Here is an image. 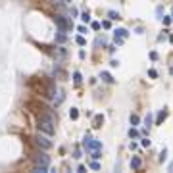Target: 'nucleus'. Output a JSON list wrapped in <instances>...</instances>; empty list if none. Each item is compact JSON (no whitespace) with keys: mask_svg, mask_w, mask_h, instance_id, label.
<instances>
[{"mask_svg":"<svg viewBox=\"0 0 173 173\" xmlns=\"http://www.w3.org/2000/svg\"><path fill=\"white\" fill-rule=\"evenodd\" d=\"M56 40H58V42H66V40H67V35H66V31H63V29H58Z\"/></svg>","mask_w":173,"mask_h":173,"instance_id":"6","label":"nucleus"},{"mask_svg":"<svg viewBox=\"0 0 173 173\" xmlns=\"http://www.w3.org/2000/svg\"><path fill=\"white\" fill-rule=\"evenodd\" d=\"M69 117H71V119H77V117H79L77 108H71V110H69Z\"/></svg>","mask_w":173,"mask_h":173,"instance_id":"15","label":"nucleus"},{"mask_svg":"<svg viewBox=\"0 0 173 173\" xmlns=\"http://www.w3.org/2000/svg\"><path fill=\"white\" fill-rule=\"evenodd\" d=\"M113 40H115V44H123L125 42V39H119V37H113Z\"/></svg>","mask_w":173,"mask_h":173,"instance_id":"29","label":"nucleus"},{"mask_svg":"<svg viewBox=\"0 0 173 173\" xmlns=\"http://www.w3.org/2000/svg\"><path fill=\"white\" fill-rule=\"evenodd\" d=\"M163 19V25H169L171 23V17H162Z\"/></svg>","mask_w":173,"mask_h":173,"instance_id":"30","label":"nucleus"},{"mask_svg":"<svg viewBox=\"0 0 173 173\" xmlns=\"http://www.w3.org/2000/svg\"><path fill=\"white\" fill-rule=\"evenodd\" d=\"M102 27L104 29H110V21H102Z\"/></svg>","mask_w":173,"mask_h":173,"instance_id":"31","label":"nucleus"},{"mask_svg":"<svg viewBox=\"0 0 173 173\" xmlns=\"http://www.w3.org/2000/svg\"><path fill=\"white\" fill-rule=\"evenodd\" d=\"M90 27H92V29H94V31H98V29H100V27H102V25H100V23H98V21H92V23H90Z\"/></svg>","mask_w":173,"mask_h":173,"instance_id":"26","label":"nucleus"},{"mask_svg":"<svg viewBox=\"0 0 173 173\" xmlns=\"http://www.w3.org/2000/svg\"><path fill=\"white\" fill-rule=\"evenodd\" d=\"M140 146L148 148V146H150V139H146V136H144V139H140Z\"/></svg>","mask_w":173,"mask_h":173,"instance_id":"21","label":"nucleus"},{"mask_svg":"<svg viewBox=\"0 0 173 173\" xmlns=\"http://www.w3.org/2000/svg\"><path fill=\"white\" fill-rule=\"evenodd\" d=\"M77 31L81 33V35H87V33H89V29H87L85 25H79V29H77Z\"/></svg>","mask_w":173,"mask_h":173,"instance_id":"25","label":"nucleus"},{"mask_svg":"<svg viewBox=\"0 0 173 173\" xmlns=\"http://www.w3.org/2000/svg\"><path fill=\"white\" fill-rule=\"evenodd\" d=\"M165 117H167V110H165V108H163V110L160 112V115H158V121H156V123L160 125V123H162V121H163Z\"/></svg>","mask_w":173,"mask_h":173,"instance_id":"10","label":"nucleus"},{"mask_svg":"<svg viewBox=\"0 0 173 173\" xmlns=\"http://www.w3.org/2000/svg\"><path fill=\"white\" fill-rule=\"evenodd\" d=\"M54 2H56L58 6H62V4H63V2H62V0H54Z\"/></svg>","mask_w":173,"mask_h":173,"instance_id":"32","label":"nucleus"},{"mask_svg":"<svg viewBox=\"0 0 173 173\" xmlns=\"http://www.w3.org/2000/svg\"><path fill=\"white\" fill-rule=\"evenodd\" d=\"M129 136H131V139H135V136H139V131H136L135 127H131V129H129Z\"/></svg>","mask_w":173,"mask_h":173,"instance_id":"20","label":"nucleus"},{"mask_svg":"<svg viewBox=\"0 0 173 173\" xmlns=\"http://www.w3.org/2000/svg\"><path fill=\"white\" fill-rule=\"evenodd\" d=\"M90 158H92V160H100V158H102V154H100V150H92Z\"/></svg>","mask_w":173,"mask_h":173,"instance_id":"18","label":"nucleus"},{"mask_svg":"<svg viewBox=\"0 0 173 173\" xmlns=\"http://www.w3.org/2000/svg\"><path fill=\"white\" fill-rule=\"evenodd\" d=\"M100 77H102L106 83H113V79H112V75L108 73V71H102V73H100Z\"/></svg>","mask_w":173,"mask_h":173,"instance_id":"11","label":"nucleus"},{"mask_svg":"<svg viewBox=\"0 0 173 173\" xmlns=\"http://www.w3.org/2000/svg\"><path fill=\"white\" fill-rule=\"evenodd\" d=\"M35 140H37V144H39V146H40L42 150H50V148H52V142H50L48 135H39Z\"/></svg>","mask_w":173,"mask_h":173,"instance_id":"3","label":"nucleus"},{"mask_svg":"<svg viewBox=\"0 0 173 173\" xmlns=\"http://www.w3.org/2000/svg\"><path fill=\"white\" fill-rule=\"evenodd\" d=\"M140 165H142V160L139 156H133V160H131V167L133 169H140Z\"/></svg>","mask_w":173,"mask_h":173,"instance_id":"7","label":"nucleus"},{"mask_svg":"<svg viewBox=\"0 0 173 173\" xmlns=\"http://www.w3.org/2000/svg\"><path fill=\"white\" fill-rule=\"evenodd\" d=\"M144 125H146V129H150V125H152V113H148L144 117Z\"/></svg>","mask_w":173,"mask_h":173,"instance_id":"13","label":"nucleus"},{"mask_svg":"<svg viewBox=\"0 0 173 173\" xmlns=\"http://www.w3.org/2000/svg\"><path fill=\"white\" fill-rule=\"evenodd\" d=\"M148 75L152 77V79H156V77H158V71H156V69H150V71H148Z\"/></svg>","mask_w":173,"mask_h":173,"instance_id":"28","label":"nucleus"},{"mask_svg":"<svg viewBox=\"0 0 173 173\" xmlns=\"http://www.w3.org/2000/svg\"><path fill=\"white\" fill-rule=\"evenodd\" d=\"M81 19H83V23H89V21H90V13L89 12H83L81 13Z\"/></svg>","mask_w":173,"mask_h":173,"instance_id":"14","label":"nucleus"},{"mask_svg":"<svg viewBox=\"0 0 173 173\" xmlns=\"http://www.w3.org/2000/svg\"><path fill=\"white\" fill-rule=\"evenodd\" d=\"M56 123L54 121H50L48 117H44V115H40V117L37 119V127H39V131L40 133H44V135H48V136H52L54 133H56V127H54Z\"/></svg>","mask_w":173,"mask_h":173,"instance_id":"1","label":"nucleus"},{"mask_svg":"<svg viewBox=\"0 0 173 173\" xmlns=\"http://www.w3.org/2000/svg\"><path fill=\"white\" fill-rule=\"evenodd\" d=\"M169 73H171V75H173V66H171V67H169Z\"/></svg>","mask_w":173,"mask_h":173,"instance_id":"33","label":"nucleus"},{"mask_svg":"<svg viewBox=\"0 0 173 173\" xmlns=\"http://www.w3.org/2000/svg\"><path fill=\"white\" fill-rule=\"evenodd\" d=\"M73 81H75V85H79V83L83 81V77H81V73H79V71H75V73H73Z\"/></svg>","mask_w":173,"mask_h":173,"instance_id":"17","label":"nucleus"},{"mask_svg":"<svg viewBox=\"0 0 173 173\" xmlns=\"http://www.w3.org/2000/svg\"><path fill=\"white\" fill-rule=\"evenodd\" d=\"M66 2H71V0H66Z\"/></svg>","mask_w":173,"mask_h":173,"instance_id":"35","label":"nucleus"},{"mask_svg":"<svg viewBox=\"0 0 173 173\" xmlns=\"http://www.w3.org/2000/svg\"><path fill=\"white\" fill-rule=\"evenodd\" d=\"M115 37H119V39H127L129 37V31H127V29H115Z\"/></svg>","mask_w":173,"mask_h":173,"instance_id":"8","label":"nucleus"},{"mask_svg":"<svg viewBox=\"0 0 173 173\" xmlns=\"http://www.w3.org/2000/svg\"><path fill=\"white\" fill-rule=\"evenodd\" d=\"M73 158H75V160H79V158H81V148H79V146H75V152H73Z\"/></svg>","mask_w":173,"mask_h":173,"instance_id":"24","label":"nucleus"},{"mask_svg":"<svg viewBox=\"0 0 173 173\" xmlns=\"http://www.w3.org/2000/svg\"><path fill=\"white\" fill-rule=\"evenodd\" d=\"M165 160H167V150H162V154H160V162H165Z\"/></svg>","mask_w":173,"mask_h":173,"instance_id":"23","label":"nucleus"},{"mask_svg":"<svg viewBox=\"0 0 173 173\" xmlns=\"http://www.w3.org/2000/svg\"><path fill=\"white\" fill-rule=\"evenodd\" d=\"M108 17H110V19H121V16H119L115 10H110V12H108Z\"/></svg>","mask_w":173,"mask_h":173,"instance_id":"12","label":"nucleus"},{"mask_svg":"<svg viewBox=\"0 0 173 173\" xmlns=\"http://www.w3.org/2000/svg\"><path fill=\"white\" fill-rule=\"evenodd\" d=\"M75 42H77L79 46H85V44H87V40H85V37H83V35H79V37L75 39Z\"/></svg>","mask_w":173,"mask_h":173,"instance_id":"16","label":"nucleus"},{"mask_svg":"<svg viewBox=\"0 0 173 173\" xmlns=\"http://www.w3.org/2000/svg\"><path fill=\"white\" fill-rule=\"evenodd\" d=\"M35 165H40V167H48L50 165V158L46 154H37L35 156Z\"/></svg>","mask_w":173,"mask_h":173,"instance_id":"4","label":"nucleus"},{"mask_svg":"<svg viewBox=\"0 0 173 173\" xmlns=\"http://www.w3.org/2000/svg\"><path fill=\"white\" fill-rule=\"evenodd\" d=\"M90 169H94V171H98V169H100V163H98L96 160H92V162H90Z\"/></svg>","mask_w":173,"mask_h":173,"instance_id":"22","label":"nucleus"},{"mask_svg":"<svg viewBox=\"0 0 173 173\" xmlns=\"http://www.w3.org/2000/svg\"><path fill=\"white\" fill-rule=\"evenodd\" d=\"M83 148L87 150V152H92V150H100V148H102V142H100V140H94L90 135H85V139H83Z\"/></svg>","mask_w":173,"mask_h":173,"instance_id":"2","label":"nucleus"},{"mask_svg":"<svg viewBox=\"0 0 173 173\" xmlns=\"http://www.w3.org/2000/svg\"><path fill=\"white\" fill-rule=\"evenodd\" d=\"M169 171H173V163H171V165H169Z\"/></svg>","mask_w":173,"mask_h":173,"instance_id":"34","label":"nucleus"},{"mask_svg":"<svg viewBox=\"0 0 173 173\" xmlns=\"http://www.w3.org/2000/svg\"><path fill=\"white\" fill-rule=\"evenodd\" d=\"M139 123H140L139 115H136V113H133V115H131V125H139Z\"/></svg>","mask_w":173,"mask_h":173,"instance_id":"19","label":"nucleus"},{"mask_svg":"<svg viewBox=\"0 0 173 173\" xmlns=\"http://www.w3.org/2000/svg\"><path fill=\"white\" fill-rule=\"evenodd\" d=\"M56 23H58V27H60V29H63V31H69V29H73V25H71L63 16H56Z\"/></svg>","mask_w":173,"mask_h":173,"instance_id":"5","label":"nucleus"},{"mask_svg":"<svg viewBox=\"0 0 173 173\" xmlns=\"http://www.w3.org/2000/svg\"><path fill=\"white\" fill-rule=\"evenodd\" d=\"M102 123H104V115H96L94 117V123H92V127H102Z\"/></svg>","mask_w":173,"mask_h":173,"instance_id":"9","label":"nucleus"},{"mask_svg":"<svg viewBox=\"0 0 173 173\" xmlns=\"http://www.w3.org/2000/svg\"><path fill=\"white\" fill-rule=\"evenodd\" d=\"M100 44H106V39L104 37H98L96 39V46H100Z\"/></svg>","mask_w":173,"mask_h":173,"instance_id":"27","label":"nucleus"}]
</instances>
